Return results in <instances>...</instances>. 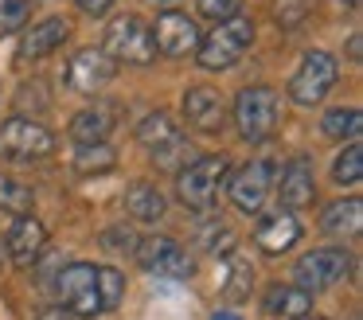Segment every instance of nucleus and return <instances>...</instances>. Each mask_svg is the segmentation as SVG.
I'll return each mask as SVG.
<instances>
[{"instance_id": "10", "label": "nucleus", "mask_w": 363, "mask_h": 320, "mask_svg": "<svg viewBox=\"0 0 363 320\" xmlns=\"http://www.w3.org/2000/svg\"><path fill=\"white\" fill-rule=\"evenodd\" d=\"M137 145L149 148V156L157 160V168H180V156H184V133L164 109L149 114L141 125H137Z\"/></svg>"}, {"instance_id": "25", "label": "nucleus", "mask_w": 363, "mask_h": 320, "mask_svg": "<svg viewBox=\"0 0 363 320\" xmlns=\"http://www.w3.org/2000/svg\"><path fill=\"white\" fill-rule=\"evenodd\" d=\"M359 129H363L359 109H328V114H324V133H328L332 140H355Z\"/></svg>"}, {"instance_id": "3", "label": "nucleus", "mask_w": 363, "mask_h": 320, "mask_svg": "<svg viewBox=\"0 0 363 320\" xmlns=\"http://www.w3.org/2000/svg\"><path fill=\"white\" fill-rule=\"evenodd\" d=\"M250 43H254V20L235 16V20H227V23H215V28L199 39L196 62L203 70H227L250 51Z\"/></svg>"}, {"instance_id": "11", "label": "nucleus", "mask_w": 363, "mask_h": 320, "mask_svg": "<svg viewBox=\"0 0 363 320\" xmlns=\"http://www.w3.org/2000/svg\"><path fill=\"white\" fill-rule=\"evenodd\" d=\"M274 160H250L227 180V195L242 215H262L266 207V195L274 187Z\"/></svg>"}, {"instance_id": "36", "label": "nucleus", "mask_w": 363, "mask_h": 320, "mask_svg": "<svg viewBox=\"0 0 363 320\" xmlns=\"http://www.w3.org/2000/svg\"><path fill=\"white\" fill-rule=\"evenodd\" d=\"M347 55H352V59H359V35L347 39Z\"/></svg>"}, {"instance_id": "8", "label": "nucleus", "mask_w": 363, "mask_h": 320, "mask_svg": "<svg viewBox=\"0 0 363 320\" xmlns=\"http://www.w3.org/2000/svg\"><path fill=\"white\" fill-rule=\"evenodd\" d=\"M293 273H297V285L305 289V293H320V289L340 285V281L352 273V254L340 250V246L308 250V254L293 265Z\"/></svg>"}, {"instance_id": "12", "label": "nucleus", "mask_w": 363, "mask_h": 320, "mask_svg": "<svg viewBox=\"0 0 363 320\" xmlns=\"http://www.w3.org/2000/svg\"><path fill=\"white\" fill-rule=\"evenodd\" d=\"M149 31H152V43H157V51L168 55V59L196 55V47H199V23L191 20L188 12H176V8L160 12L157 23H152Z\"/></svg>"}, {"instance_id": "5", "label": "nucleus", "mask_w": 363, "mask_h": 320, "mask_svg": "<svg viewBox=\"0 0 363 320\" xmlns=\"http://www.w3.org/2000/svg\"><path fill=\"white\" fill-rule=\"evenodd\" d=\"M55 153V133L48 125L32 121V117H9L0 125V156L16 164L48 160Z\"/></svg>"}, {"instance_id": "35", "label": "nucleus", "mask_w": 363, "mask_h": 320, "mask_svg": "<svg viewBox=\"0 0 363 320\" xmlns=\"http://www.w3.org/2000/svg\"><path fill=\"white\" fill-rule=\"evenodd\" d=\"M211 320H242V316H238V312H227V309H215Z\"/></svg>"}, {"instance_id": "32", "label": "nucleus", "mask_w": 363, "mask_h": 320, "mask_svg": "<svg viewBox=\"0 0 363 320\" xmlns=\"http://www.w3.org/2000/svg\"><path fill=\"white\" fill-rule=\"evenodd\" d=\"M102 246L106 250H118V254H133V250H137V234L125 231V226H110V231L102 234Z\"/></svg>"}, {"instance_id": "30", "label": "nucleus", "mask_w": 363, "mask_h": 320, "mask_svg": "<svg viewBox=\"0 0 363 320\" xmlns=\"http://www.w3.org/2000/svg\"><path fill=\"white\" fill-rule=\"evenodd\" d=\"M250 285H254V270L246 262H235L230 281H227V289H223V293H227L230 301H246V297H250Z\"/></svg>"}, {"instance_id": "13", "label": "nucleus", "mask_w": 363, "mask_h": 320, "mask_svg": "<svg viewBox=\"0 0 363 320\" xmlns=\"http://www.w3.org/2000/svg\"><path fill=\"white\" fill-rule=\"evenodd\" d=\"M113 75H118V62L102 47H82V51H74L71 67H67V82L79 94H98L106 82H113Z\"/></svg>"}, {"instance_id": "40", "label": "nucleus", "mask_w": 363, "mask_h": 320, "mask_svg": "<svg viewBox=\"0 0 363 320\" xmlns=\"http://www.w3.org/2000/svg\"><path fill=\"white\" fill-rule=\"evenodd\" d=\"M305 320H308V316H305ZM313 320H324V316H313Z\"/></svg>"}, {"instance_id": "19", "label": "nucleus", "mask_w": 363, "mask_h": 320, "mask_svg": "<svg viewBox=\"0 0 363 320\" xmlns=\"http://www.w3.org/2000/svg\"><path fill=\"white\" fill-rule=\"evenodd\" d=\"M113 125H118L113 106H90V109H82V114H74L71 140H79V148L82 145H106V137L113 133Z\"/></svg>"}, {"instance_id": "20", "label": "nucleus", "mask_w": 363, "mask_h": 320, "mask_svg": "<svg viewBox=\"0 0 363 320\" xmlns=\"http://www.w3.org/2000/svg\"><path fill=\"white\" fill-rule=\"evenodd\" d=\"M266 312L269 316H285V320H305L313 312V293H305L301 285H269Z\"/></svg>"}, {"instance_id": "23", "label": "nucleus", "mask_w": 363, "mask_h": 320, "mask_svg": "<svg viewBox=\"0 0 363 320\" xmlns=\"http://www.w3.org/2000/svg\"><path fill=\"white\" fill-rule=\"evenodd\" d=\"M332 180H336L340 187H355L363 180V145H347L344 153L336 156V164H332Z\"/></svg>"}, {"instance_id": "15", "label": "nucleus", "mask_w": 363, "mask_h": 320, "mask_svg": "<svg viewBox=\"0 0 363 320\" xmlns=\"http://www.w3.org/2000/svg\"><path fill=\"white\" fill-rule=\"evenodd\" d=\"M301 238V223L293 211L277 207L269 215H262V223L254 226V242H258L262 254H289Z\"/></svg>"}, {"instance_id": "26", "label": "nucleus", "mask_w": 363, "mask_h": 320, "mask_svg": "<svg viewBox=\"0 0 363 320\" xmlns=\"http://www.w3.org/2000/svg\"><path fill=\"white\" fill-rule=\"evenodd\" d=\"M196 238L207 254H230V250H235V231H230L227 223H219V219H207Z\"/></svg>"}, {"instance_id": "4", "label": "nucleus", "mask_w": 363, "mask_h": 320, "mask_svg": "<svg viewBox=\"0 0 363 320\" xmlns=\"http://www.w3.org/2000/svg\"><path fill=\"white\" fill-rule=\"evenodd\" d=\"M102 51L110 55L113 62H133V67H149V62L157 59L152 31L141 16H118V20H110Z\"/></svg>"}, {"instance_id": "31", "label": "nucleus", "mask_w": 363, "mask_h": 320, "mask_svg": "<svg viewBox=\"0 0 363 320\" xmlns=\"http://www.w3.org/2000/svg\"><path fill=\"white\" fill-rule=\"evenodd\" d=\"M242 12V0H199V16L215 23H227Z\"/></svg>"}, {"instance_id": "29", "label": "nucleus", "mask_w": 363, "mask_h": 320, "mask_svg": "<svg viewBox=\"0 0 363 320\" xmlns=\"http://www.w3.org/2000/svg\"><path fill=\"white\" fill-rule=\"evenodd\" d=\"M113 164H118V156H113V148L110 145H82L79 148V156H74V168L79 172H110Z\"/></svg>"}, {"instance_id": "9", "label": "nucleus", "mask_w": 363, "mask_h": 320, "mask_svg": "<svg viewBox=\"0 0 363 320\" xmlns=\"http://www.w3.org/2000/svg\"><path fill=\"white\" fill-rule=\"evenodd\" d=\"M133 254H137V262H141V270H149L152 277H191V273H196L191 254L176 238H168V234H149V238H141Z\"/></svg>"}, {"instance_id": "28", "label": "nucleus", "mask_w": 363, "mask_h": 320, "mask_svg": "<svg viewBox=\"0 0 363 320\" xmlns=\"http://www.w3.org/2000/svg\"><path fill=\"white\" fill-rule=\"evenodd\" d=\"M32 20V0H0V39L16 35Z\"/></svg>"}, {"instance_id": "14", "label": "nucleus", "mask_w": 363, "mask_h": 320, "mask_svg": "<svg viewBox=\"0 0 363 320\" xmlns=\"http://www.w3.org/2000/svg\"><path fill=\"white\" fill-rule=\"evenodd\" d=\"M184 114L188 125L199 133H219L227 125V98H223L215 86H191L184 94Z\"/></svg>"}, {"instance_id": "24", "label": "nucleus", "mask_w": 363, "mask_h": 320, "mask_svg": "<svg viewBox=\"0 0 363 320\" xmlns=\"http://www.w3.org/2000/svg\"><path fill=\"white\" fill-rule=\"evenodd\" d=\"M98 301H102V312L118 309L125 301V273L113 265H98Z\"/></svg>"}, {"instance_id": "21", "label": "nucleus", "mask_w": 363, "mask_h": 320, "mask_svg": "<svg viewBox=\"0 0 363 320\" xmlns=\"http://www.w3.org/2000/svg\"><path fill=\"white\" fill-rule=\"evenodd\" d=\"M320 226L332 238H355L363 231V203L359 199H336L332 207H324Z\"/></svg>"}, {"instance_id": "18", "label": "nucleus", "mask_w": 363, "mask_h": 320, "mask_svg": "<svg viewBox=\"0 0 363 320\" xmlns=\"http://www.w3.org/2000/svg\"><path fill=\"white\" fill-rule=\"evenodd\" d=\"M43 250H48V231H43V223L32 215H20L9 231V262L12 265H32Z\"/></svg>"}, {"instance_id": "37", "label": "nucleus", "mask_w": 363, "mask_h": 320, "mask_svg": "<svg viewBox=\"0 0 363 320\" xmlns=\"http://www.w3.org/2000/svg\"><path fill=\"white\" fill-rule=\"evenodd\" d=\"M340 4H347V8H355V4H359V0H340Z\"/></svg>"}, {"instance_id": "2", "label": "nucleus", "mask_w": 363, "mask_h": 320, "mask_svg": "<svg viewBox=\"0 0 363 320\" xmlns=\"http://www.w3.org/2000/svg\"><path fill=\"white\" fill-rule=\"evenodd\" d=\"M227 172H230V160L223 153L219 156H199V160H191L188 168H180V176H176V199H180L191 215H207V211L215 207V195H219Z\"/></svg>"}, {"instance_id": "6", "label": "nucleus", "mask_w": 363, "mask_h": 320, "mask_svg": "<svg viewBox=\"0 0 363 320\" xmlns=\"http://www.w3.org/2000/svg\"><path fill=\"white\" fill-rule=\"evenodd\" d=\"M55 293H59V304H63L71 316L94 320L98 312H102V301H98V265H90V262L67 265L55 277Z\"/></svg>"}, {"instance_id": "22", "label": "nucleus", "mask_w": 363, "mask_h": 320, "mask_svg": "<svg viewBox=\"0 0 363 320\" xmlns=\"http://www.w3.org/2000/svg\"><path fill=\"white\" fill-rule=\"evenodd\" d=\"M164 211H168V203L157 192V184H133L125 192V215L137 219V223H160Z\"/></svg>"}, {"instance_id": "39", "label": "nucleus", "mask_w": 363, "mask_h": 320, "mask_svg": "<svg viewBox=\"0 0 363 320\" xmlns=\"http://www.w3.org/2000/svg\"><path fill=\"white\" fill-rule=\"evenodd\" d=\"M152 4H172V0H152Z\"/></svg>"}, {"instance_id": "33", "label": "nucleus", "mask_w": 363, "mask_h": 320, "mask_svg": "<svg viewBox=\"0 0 363 320\" xmlns=\"http://www.w3.org/2000/svg\"><path fill=\"white\" fill-rule=\"evenodd\" d=\"M79 4V12H86V16H106L113 8V0H74Z\"/></svg>"}, {"instance_id": "1", "label": "nucleus", "mask_w": 363, "mask_h": 320, "mask_svg": "<svg viewBox=\"0 0 363 320\" xmlns=\"http://www.w3.org/2000/svg\"><path fill=\"white\" fill-rule=\"evenodd\" d=\"M227 117H235L238 137L246 145H262L281 121V94L274 86H246V90H238L235 109Z\"/></svg>"}, {"instance_id": "38", "label": "nucleus", "mask_w": 363, "mask_h": 320, "mask_svg": "<svg viewBox=\"0 0 363 320\" xmlns=\"http://www.w3.org/2000/svg\"><path fill=\"white\" fill-rule=\"evenodd\" d=\"M4 262H9V258H4V254H0V270H4Z\"/></svg>"}, {"instance_id": "27", "label": "nucleus", "mask_w": 363, "mask_h": 320, "mask_svg": "<svg viewBox=\"0 0 363 320\" xmlns=\"http://www.w3.org/2000/svg\"><path fill=\"white\" fill-rule=\"evenodd\" d=\"M0 211L32 215V187H24L20 180H12V176H0Z\"/></svg>"}, {"instance_id": "7", "label": "nucleus", "mask_w": 363, "mask_h": 320, "mask_svg": "<svg viewBox=\"0 0 363 320\" xmlns=\"http://www.w3.org/2000/svg\"><path fill=\"white\" fill-rule=\"evenodd\" d=\"M336 86V59L328 51H308L289 78V98L297 106H320Z\"/></svg>"}, {"instance_id": "41", "label": "nucleus", "mask_w": 363, "mask_h": 320, "mask_svg": "<svg viewBox=\"0 0 363 320\" xmlns=\"http://www.w3.org/2000/svg\"><path fill=\"white\" fill-rule=\"evenodd\" d=\"M32 4H35V0H32Z\"/></svg>"}, {"instance_id": "17", "label": "nucleus", "mask_w": 363, "mask_h": 320, "mask_svg": "<svg viewBox=\"0 0 363 320\" xmlns=\"http://www.w3.org/2000/svg\"><path fill=\"white\" fill-rule=\"evenodd\" d=\"M67 39H71V20H67V16H48V20H40L24 39H20V59L24 62L48 59V55L59 51Z\"/></svg>"}, {"instance_id": "16", "label": "nucleus", "mask_w": 363, "mask_h": 320, "mask_svg": "<svg viewBox=\"0 0 363 320\" xmlns=\"http://www.w3.org/2000/svg\"><path fill=\"white\" fill-rule=\"evenodd\" d=\"M285 211H301L316 199V180H313V160L308 156H293L281 168V184H277Z\"/></svg>"}, {"instance_id": "34", "label": "nucleus", "mask_w": 363, "mask_h": 320, "mask_svg": "<svg viewBox=\"0 0 363 320\" xmlns=\"http://www.w3.org/2000/svg\"><path fill=\"white\" fill-rule=\"evenodd\" d=\"M35 320H74V316H71V312L63 309V304H51V309H43V312H40V316H35Z\"/></svg>"}]
</instances>
